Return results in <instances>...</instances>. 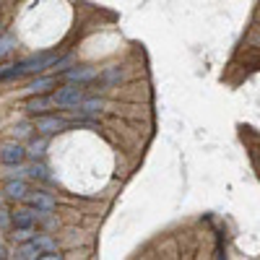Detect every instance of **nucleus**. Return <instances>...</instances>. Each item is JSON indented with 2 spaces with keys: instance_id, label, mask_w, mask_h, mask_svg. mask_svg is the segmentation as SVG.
<instances>
[{
  "instance_id": "9d476101",
  "label": "nucleus",
  "mask_w": 260,
  "mask_h": 260,
  "mask_svg": "<svg viewBox=\"0 0 260 260\" xmlns=\"http://www.w3.org/2000/svg\"><path fill=\"white\" fill-rule=\"evenodd\" d=\"M65 78H68L71 83H86V81H94L96 78V71L94 68H86V65H76V68H68L65 71Z\"/></svg>"
},
{
  "instance_id": "7ed1b4c3",
  "label": "nucleus",
  "mask_w": 260,
  "mask_h": 260,
  "mask_svg": "<svg viewBox=\"0 0 260 260\" xmlns=\"http://www.w3.org/2000/svg\"><path fill=\"white\" fill-rule=\"evenodd\" d=\"M83 99V89L76 83H68V86H62V89H57V94L52 96V102L57 107H78Z\"/></svg>"
},
{
  "instance_id": "dca6fc26",
  "label": "nucleus",
  "mask_w": 260,
  "mask_h": 260,
  "mask_svg": "<svg viewBox=\"0 0 260 260\" xmlns=\"http://www.w3.org/2000/svg\"><path fill=\"white\" fill-rule=\"evenodd\" d=\"M120 78H122V71H120V68H110V71H104V76H102V81H104L107 86L117 83Z\"/></svg>"
},
{
  "instance_id": "1a4fd4ad",
  "label": "nucleus",
  "mask_w": 260,
  "mask_h": 260,
  "mask_svg": "<svg viewBox=\"0 0 260 260\" xmlns=\"http://www.w3.org/2000/svg\"><path fill=\"white\" fill-rule=\"evenodd\" d=\"M3 192H6V198H11V201H26V195H29L24 180H8L3 185Z\"/></svg>"
},
{
  "instance_id": "0eeeda50",
  "label": "nucleus",
  "mask_w": 260,
  "mask_h": 260,
  "mask_svg": "<svg viewBox=\"0 0 260 260\" xmlns=\"http://www.w3.org/2000/svg\"><path fill=\"white\" fill-rule=\"evenodd\" d=\"M104 110V99H99V96H89V99H81V104H78V115L81 117H96L99 112Z\"/></svg>"
},
{
  "instance_id": "ddd939ff",
  "label": "nucleus",
  "mask_w": 260,
  "mask_h": 260,
  "mask_svg": "<svg viewBox=\"0 0 260 260\" xmlns=\"http://www.w3.org/2000/svg\"><path fill=\"white\" fill-rule=\"evenodd\" d=\"M31 242L39 247V255H42V252H47V250H57V245L52 242V237H47V234H37Z\"/></svg>"
},
{
  "instance_id": "a211bd4d",
  "label": "nucleus",
  "mask_w": 260,
  "mask_h": 260,
  "mask_svg": "<svg viewBox=\"0 0 260 260\" xmlns=\"http://www.w3.org/2000/svg\"><path fill=\"white\" fill-rule=\"evenodd\" d=\"M29 175H31L34 180H50V175H47V167H45V164H31Z\"/></svg>"
},
{
  "instance_id": "f257e3e1",
  "label": "nucleus",
  "mask_w": 260,
  "mask_h": 260,
  "mask_svg": "<svg viewBox=\"0 0 260 260\" xmlns=\"http://www.w3.org/2000/svg\"><path fill=\"white\" fill-rule=\"evenodd\" d=\"M34 127L39 130L42 136H57V133H62L65 127H68V120H62V117H55V115H37V120H34Z\"/></svg>"
},
{
  "instance_id": "412c9836",
  "label": "nucleus",
  "mask_w": 260,
  "mask_h": 260,
  "mask_svg": "<svg viewBox=\"0 0 260 260\" xmlns=\"http://www.w3.org/2000/svg\"><path fill=\"white\" fill-rule=\"evenodd\" d=\"M0 257H8V252H6V247H3V242H0Z\"/></svg>"
},
{
  "instance_id": "6ab92c4d",
  "label": "nucleus",
  "mask_w": 260,
  "mask_h": 260,
  "mask_svg": "<svg viewBox=\"0 0 260 260\" xmlns=\"http://www.w3.org/2000/svg\"><path fill=\"white\" fill-rule=\"evenodd\" d=\"M73 62V57L71 55H65V57H55V62H52V68L55 71H60V73H65V71H68V65Z\"/></svg>"
},
{
  "instance_id": "f3484780",
  "label": "nucleus",
  "mask_w": 260,
  "mask_h": 260,
  "mask_svg": "<svg viewBox=\"0 0 260 260\" xmlns=\"http://www.w3.org/2000/svg\"><path fill=\"white\" fill-rule=\"evenodd\" d=\"M45 148H47V136H42L39 141H34V143H31V151H29V154L37 159V156H42V154H45Z\"/></svg>"
},
{
  "instance_id": "423d86ee",
  "label": "nucleus",
  "mask_w": 260,
  "mask_h": 260,
  "mask_svg": "<svg viewBox=\"0 0 260 260\" xmlns=\"http://www.w3.org/2000/svg\"><path fill=\"white\" fill-rule=\"evenodd\" d=\"M26 201H29V206H31L37 213H50V211L55 208L52 195H47V192H31V195H26Z\"/></svg>"
},
{
  "instance_id": "6e6552de",
  "label": "nucleus",
  "mask_w": 260,
  "mask_h": 260,
  "mask_svg": "<svg viewBox=\"0 0 260 260\" xmlns=\"http://www.w3.org/2000/svg\"><path fill=\"white\" fill-rule=\"evenodd\" d=\"M52 104H55L52 96H47V94H34V96L26 102V110H29V115H45Z\"/></svg>"
},
{
  "instance_id": "aec40b11",
  "label": "nucleus",
  "mask_w": 260,
  "mask_h": 260,
  "mask_svg": "<svg viewBox=\"0 0 260 260\" xmlns=\"http://www.w3.org/2000/svg\"><path fill=\"white\" fill-rule=\"evenodd\" d=\"M11 224V219H8V213L6 211H0V229H6Z\"/></svg>"
},
{
  "instance_id": "20e7f679",
  "label": "nucleus",
  "mask_w": 260,
  "mask_h": 260,
  "mask_svg": "<svg viewBox=\"0 0 260 260\" xmlns=\"http://www.w3.org/2000/svg\"><path fill=\"white\" fill-rule=\"evenodd\" d=\"M24 159H26V151L18 143H6L3 151H0V161H3L6 167H18Z\"/></svg>"
},
{
  "instance_id": "4468645a",
  "label": "nucleus",
  "mask_w": 260,
  "mask_h": 260,
  "mask_svg": "<svg viewBox=\"0 0 260 260\" xmlns=\"http://www.w3.org/2000/svg\"><path fill=\"white\" fill-rule=\"evenodd\" d=\"M21 76H26L24 73V68L16 62V65H8L6 71H0V81H16V78H21Z\"/></svg>"
},
{
  "instance_id": "f8f14e48",
  "label": "nucleus",
  "mask_w": 260,
  "mask_h": 260,
  "mask_svg": "<svg viewBox=\"0 0 260 260\" xmlns=\"http://www.w3.org/2000/svg\"><path fill=\"white\" fill-rule=\"evenodd\" d=\"M16 257L18 260H34V257H39V247L34 242H26V245L16 247Z\"/></svg>"
},
{
  "instance_id": "39448f33",
  "label": "nucleus",
  "mask_w": 260,
  "mask_h": 260,
  "mask_svg": "<svg viewBox=\"0 0 260 260\" xmlns=\"http://www.w3.org/2000/svg\"><path fill=\"white\" fill-rule=\"evenodd\" d=\"M34 221H37V211L29 206V208H18L13 216H11V224L21 232V229H31L34 226Z\"/></svg>"
},
{
  "instance_id": "9b49d317",
  "label": "nucleus",
  "mask_w": 260,
  "mask_h": 260,
  "mask_svg": "<svg viewBox=\"0 0 260 260\" xmlns=\"http://www.w3.org/2000/svg\"><path fill=\"white\" fill-rule=\"evenodd\" d=\"M52 86H55V78H52V76H39V78H34V81L26 86V89H29L31 94H45L47 89H52Z\"/></svg>"
},
{
  "instance_id": "f03ea898",
  "label": "nucleus",
  "mask_w": 260,
  "mask_h": 260,
  "mask_svg": "<svg viewBox=\"0 0 260 260\" xmlns=\"http://www.w3.org/2000/svg\"><path fill=\"white\" fill-rule=\"evenodd\" d=\"M55 52H37V55H29L26 60H21L18 65L24 68V73H42L45 68H52L55 62Z\"/></svg>"
},
{
  "instance_id": "2eb2a0df",
  "label": "nucleus",
  "mask_w": 260,
  "mask_h": 260,
  "mask_svg": "<svg viewBox=\"0 0 260 260\" xmlns=\"http://www.w3.org/2000/svg\"><path fill=\"white\" fill-rule=\"evenodd\" d=\"M16 47V39L11 37V34H6V37H0V60H3L11 50Z\"/></svg>"
}]
</instances>
